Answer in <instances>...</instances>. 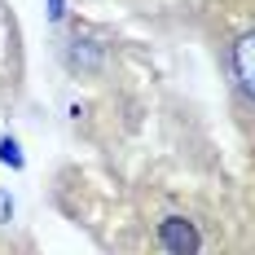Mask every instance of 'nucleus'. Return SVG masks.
Masks as SVG:
<instances>
[{"label":"nucleus","instance_id":"nucleus-1","mask_svg":"<svg viewBox=\"0 0 255 255\" xmlns=\"http://www.w3.org/2000/svg\"><path fill=\"white\" fill-rule=\"evenodd\" d=\"M154 251L158 255H203V229L198 220L167 211L154 220Z\"/></svg>","mask_w":255,"mask_h":255},{"label":"nucleus","instance_id":"nucleus-2","mask_svg":"<svg viewBox=\"0 0 255 255\" xmlns=\"http://www.w3.org/2000/svg\"><path fill=\"white\" fill-rule=\"evenodd\" d=\"M229 71L238 79V88L247 93V102H255V22L242 26L229 40Z\"/></svg>","mask_w":255,"mask_h":255}]
</instances>
